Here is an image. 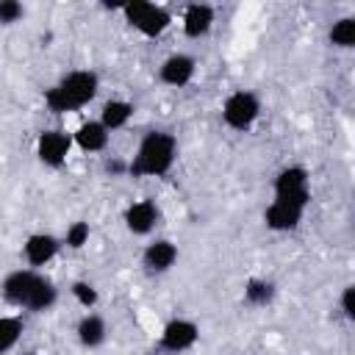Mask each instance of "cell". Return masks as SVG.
Here are the masks:
<instances>
[{"mask_svg":"<svg viewBox=\"0 0 355 355\" xmlns=\"http://www.w3.org/2000/svg\"><path fill=\"white\" fill-rule=\"evenodd\" d=\"M275 197H277V202H288V205L305 208V202L311 200L305 169H302V166L283 169V172L277 175V180H275Z\"/></svg>","mask_w":355,"mask_h":355,"instance_id":"3957f363","label":"cell"},{"mask_svg":"<svg viewBox=\"0 0 355 355\" xmlns=\"http://www.w3.org/2000/svg\"><path fill=\"white\" fill-rule=\"evenodd\" d=\"M225 122L230 125V128H236V130H244V128H250L252 122H255V116H258V100L250 94V92H236V94H230L227 100H225Z\"/></svg>","mask_w":355,"mask_h":355,"instance_id":"5b68a950","label":"cell"},{"mask_svg":"<svg viewBox=\"0 0 355 355\" xmlns=\"http://www.w3.org/2000/svg\"><path fill=\"white\" fill-rule=\"evenodd\" d=\"M341 305H344V313H347V316H355V305H352V286L344 291V300H341Z\"/></svg>","mask_w":355,"mask_h":355,"instance_id":"d4e9b609","label":"cell"},{"mask_svg":"<svg viewBox=\"0 0 355 355\" xmlns=\"http://www.w3.org/2000/svg\"><path fill=\"white\" fill-rule=\"evenodd\" d=\"M69 153V136L61 130H44L39 136V158L50 166H58Z\"/></svg>","mask_w":355,"mask_h":355,"instance_id":"52a82bcc","label":"cell"},{"mask_svg":"<svg viewBox=\"0 0 355 355\" xmlns=\"http://www.w3.org/2000/svg\"><path fill=\"white\" fill-rule=\"evenodd\" d=\"M75 139H78V144H80L83 150L94 153V150H103V147H105V141H108V130H105L100 122H86V125L78 128Z\"/></svg>","mask_w":355,"mask_h":355,"instance_id":"2e32d148","label":"cell"},{"mask_svg":"<svg viewBox=\"0 0 355 355\" xmlns=\"http://www.w3.org/2000/svg\"><path fill=\"white\" fill-rule=\"evenodd\" d=\"M22 17V6L17 0H0V22L8 25V22H17Z\"/></svg>","mask_w":355,"mask_h":355,"instance_id":"603a6c76","label":"cell"},{"mask_svg":"<svg viewBox=\"0 0 355 355\" xmlns=\"http://www.w3.org/2000/svg\"><path fill=\"white\" fill-rule=\"evenodd\" d=\"M86 239H89V225L86 222H75L69 230H67V244L69 247H83L86 244Z\"/></svg>","mask_w":355,"mask_h":355,"instance_id":"7402d4cb","label":"cell"},{"mask_svg":"<svg viewBox=\"0 0 355 355\" xmlns=\"http://www.w3.org/2000/svg\"><path fill=\"white\" fill-rule=\"evenodd\" d=\"M211 22H214V11H211V6H200V3H194V6L186 8V17H183L186 36H200V33H205V31L211 28Z\"/></svg>","mask_w":355,"mask_h":355,"instance_id":"9a60e30c","label":"cell"},{"mask_svg":"<svg viewBox=\"0 0 355 355\" xmlns=\"http://www.w3.org/2000/svg\"><path fill=\"white\" fill-rule=\"evenodd\" d=\"M78 338L86 344V347H97L103 338H105V324L100 316H86L80 324H78Z\"/></svg>","mask_w":355,"mask_h":355,"instance_id":"ac0fdd59","label":"cell"},{"mask_svg":"<svg viewBox=\"0 0 355 355\" xmlns=\"http://www.w3.org/2000/svg\"><path fill=\"white\" fill-rule=\"evenodd\" d=\"M125 14H128V19H130L141 33H147V36H155V33H161V31L169 25V14H166L164 8H158V6H153V3H144V0L128 3V6H125Z\"/></svg>","mask_w":355,"mask_h":355,"instance_id":"277c9868","label":"cell"},{"mask_svg":"<svg viewBox=\"0 0 355 355\" xmlns=\"http://www.w3.org/2000/svg\"><path fill=\"white\" fill-rule=\"evenodd\" d=\"M155 219H158V211H155V205L150 200H141V202L130 205L128 214H125V222H128V227L133 233H147L155 225Z\"/></svg>","mask_w":355,"mask_h":355,"instance_id":"7c38bea8","label":"cell"},{"mask_svg":"<svg viewBox=\"0 0 355 355\" xmlns=\"http://www.w3.org/2000/svg\"><path fill=\"white\" fill-rule=\"evenodd\" d=\"M53 302H55V288H53L50 280H44V277L39 275L36 283L31 286V291H28L22 308H31V311H47Z\"/></svg>","mask_w":355,"mask_h":355,"instance_id":"5bb4252c","label":"cell"},{"mask_svg":"<svg viewBox=\"0 0 355 355\" xmlns=\"http://www.w3.org/2000/svg\"><path fill=\"white\" fill-rule=\"evenodd\" d=\"M94 94H97V75L94 72H72L55 89H47L44 103L50 111L64 114V111H75V108L86 105Z\"/></svg>","mask_w":355,"mask_h":355,"instance_id":"6da1fadb","label":"cell"},{"mask_svg":"<svg viewBox=\"0 0 355 355\" xmlns=\"http://www.w3.org/2000/svg\"><path fill=\"white\" fill-rule=\"evenodd\" d=\"M300 216H302V208L288 205V202H277V200H275V202L266 208V225L275 227V230H291V227H297Z\"/></svg>","mask_w":355,"mask_h":355,"instance_id":"ba28073f","label":"cell"},{"mask_svg":"<svg viewBox=\"0 0 355 355\" xmlns=\"http://www.w3.org/2000/svg\"><path fill=\"white\" fill-rule=\"evenodd\" d=\"M191 75H194V61H191L189 55H172V58H166L164 67H161V78H164L166 83H172V86L189 83Z\"/></svg>","mask_w":355,"mask_h":355,"instance_id":"8fae6325","label":"cell"},{"mask_svg":"<svg viewBox=\"0 0 355 355\" xmlns=\"http://www.w3.org/2000/svg\"><path fill=\"white\" fill-rule=\"evenodd\" d=\"M36 277H39V275H36V272H28V269H19V272L8 275L6 283H3V294H6V300L22 305L25 297H28V291H31V286L36 283Z\"/></svg>","mask_w":355,"mask_h":355,"instance_id":"30bf717a","label":"cell"},{"mask_svg":"<svg viewBox=\"0 0 355 355\" xmlns=\"http://www.w3.org/2000/svg\"><path fill=\"white\" fill-rule=\"evenodd\" d=\"M22 333V319L17 316H0V352L11 349Z\"/></svg>","mask_w":355,"mask_h":355,"instance_id":"d6986e66","label":"cell"},{"mask_svg":"<svg viewBox=\"0 0 355 355\" xmlns=\"http://www.w3.org/2000/svg\"><path fill=\"white\" fill-rule=\"evenodd\" d=\"M175 258H178L175 244H169V241H155V244H150L147 252H144V266H147L150 272H164V269L172 266Z\"/></svg>","mask_w":355,"mask_h":355,"instance_id":"4fadbf2b","label":"cell"},{"mask_svg":"<svg viewBox=\"0 0 355 355\" xmlns=\"http://www.w3.org/2000/svg\"><path fill=\"white\" fill-rule=\"evenodd\" d=\"M130 114H133V105H130V103L111 100V103H105V105H103V119H100V125H103L105 130L122 128V125L128 122V116H130Z\"/></svg>","mask_w":355,"mask_h":355,"instance_id":"e0dca14e","label":"cell"},{"mask_svg":"<svg viewBox=\"0 0 355 355\" xmlns=\"http://www.w3.org/2000/svg\"><path fill=\"white\" fill-rule=\"evenodd\" d=\"M197 341V324L186 322V319H175L164 327V336H161V347L164 349H172V352H183L189 349L191 344Z\"/></svg>","mask_w":355,"mask_h":355,"instance_id":"8992f818","label":"cell"},{"mask_svg":"<svg viewBox=\"0 0 355 355\" xmlns=\"http://www.w3.org/2000/svg\"><path fill=\"white\" fill-rule=\"evenodd\" d=\"M55 250H58V241H55L53 236H47V233H36V236H31V239L25 241V258H28L33 266L47 263V261L55 255Z\"/></svg>","mask_w":355,"mask_h":355,"instance_id":"9c48e42d","label":"cell"},{"mask_svg":"<svg viewBox=\"0 0 355 355\" xmlns=\"http://www.w3.org/2000/svg\"><path fill=\"white\" fill-rule=\"evenodd\" d=\"M330 42L338 47H352L355 44V19H338L330 31Z\"/></svg>","mask_w":355,"mask_h":355,"instance_id":"ffe728a7","label":"cell"},{"mask_svg":"<svg viewBox=\"0 0 355 355\" xmlns=\"http://www.w3.org/2000/svg\"><path fill=\"white\" fill-rule=\"evenodd\" d=\"M172 158H175V139L169 133L153 130L144 136L136 153V161L130 164V172L133 175H164L172 166Z\"/></svg>","mask_w":355,"mask_h":355,"instance_id":"7a4b0ae2","label":"cell"},{"mask_svg":"<svg viewBox=\"0 0 355 355\" xmlns=\"http://www.w3.org/2000/svg\"><path fill=\"white\" fill-rule=\"evenodd\" d=\"M244 294H247V300H250V302L263 305V302H269V297H272V286H269V283H263V280H250Z\"/></svg>","mask_w":355,"mask_h":355,"instance_id":"44dd1931","label":"cell"},{"mask_svg":"<svg viewBox=\"0 0 355 355\" xmlns=\"http://www.w3.org/2000/svg\"><path fill=\"white\" fill-rule=\"evenodd\" d=\"M72 294H75V297H78V302H80V305H86V308L97 302V291H94L89 283H75V286H72Z\"/></svg>","mask_w":355,"mask_h":355,"instance_id":"cb8c5ba5","label":"cell"}]
</instances>
